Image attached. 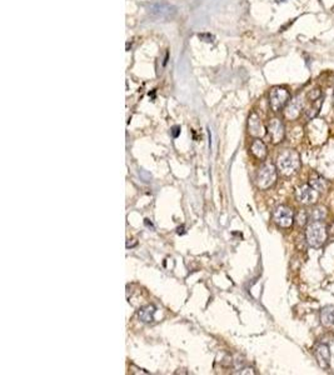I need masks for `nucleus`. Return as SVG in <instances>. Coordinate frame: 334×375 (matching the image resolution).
Returning <instances> with one entry per match:
<instances>
[{
  "mask_svg": "<svg viewBox=\"0 0 334 375\" xmlns=\"http://www.w3.org/2000/svg\"><path fill=\"white\" fill-rule=\"evenodd\" d=\"M238 374H255V372H254V369H253V368L246 367V368H243L241 372H238Z\"/></svg>",
  "mask_w": 334,
  "mask_h": 375,
  "instance_id": "obj_21",
  "label": "nucleus"
},
{
  "mask_svg": "<svg viewBox=\"0 0 334 375\" xmlns=\"http://www.w3.org/2000/svg\"><path fill=\"white\" fill-rule=\"evenodd\" d=\"M319 319L322 325L324 327H332L334 325V305H326L320 309Z\"/></svg>",
  "mask_w": 334,
  "mask_h": 375,
  "instance_id": "obj_15",
  "label": "nucleus"
},
{
  "mask_svg": "<svg viewBox=\"0 0 334 375\" xmlns=\"http://www.w3.org/2000/svg\"><path fill=\"white\" fill-rule=\"evenodd\" d=\"M154 314H156V307L154 305H147L139 310L138 316L143 323H152L154 320Z\"/></svg>",
  "mask_w": 334,
  "mask_h": 375,
  "instance_id": "obj_16",
  "label": "nucleus"
},
{
  "mask_svg": "<svg viewBox=\"0 0 334 375\" xmlns=\"http://www.w3.org/2000/svg\"><path fill=\"white\" fill-rule=\"evenodd\" d=\"M250 152H252L253 155L255 156L259 160H264L268 155V148H267L266 143L261 139H255L252 143V147H250Z\"/></svg>",
  "mask_w": 334,
  "mask_h": 375,
  "instance_id": "obj_13",
  "label": "nucleus"
},
{
  "mask_svg": "<svg viewBox=\"0 0 334 375\" xmlns=\"http://www.w3.org/2000/svg\"><path fill=\"white\" fill-rule=\"evenodd\" d=\"M306 108L303 95H297L289 100L287 107L284 108V115L289 120H297L300 115H303V110Z\"/></svg>",
  "mask_w": 334,
  "mask_h": 375,
  "instance_id": "obj_8",
  "label": "nucleus"
},
{
  "mask_svg": "<svg viewBox=\"0 0 334 375\" xmlns=\"http://www.w3.org/2000/svg\"><path fill=\"white\" fill-rule=\"evenodd\" d=\"M323 103H324V95L315 99V100H309V103L306 105V108H304L303 110V115L307 121L313 120L314 118H317L318 114L320 113Z\"/></svg>",
  "mask_w": 334,
  "mask_h": 375,
  "instance_id": "obj_12",
  "label": "nucleus"
},
{
  "mask_svg": "<svg viewBox=\"0 0 334 375\" xmlns=\"http://www.w3.org/2000/svg\"><path fill=\"white\" fill-rule=\"evenodd\" d=\"M248 132L255 139H261L266 135L267 128L264 127L261 116L258 115L257 113H252L249 115V119H248Z\"/></svg>",
  "mask_w": 334,
  "mask_h": 375,
  "instance_id": "obj_11",
  "label": "nucleus"
},
{
  "mask_svg": "<svg viewBox=\"0 0 334 375\" xmlns=\"http://www.w3.org/2000/svg\"><path fill=\"white\" fill-rule=\"evenodd\" d=\"M333 107H334V91H333Z\"/></svg>",
  "mask_w": 334,
  "mask_h": 375,
  "instance_id": "obj_23",
  "label": "nucleus"
},
{
  "mask_svg": "<svg viewBox=\"0 0 334 375\" xmlns=\"http://www.w3.org/2000/svg\"><path fill=\"white\" fill-rule=\"evenodd\" d=\"M302 161H300L299 153L294 149H287L279 154L277 159V168L284 176H290L295 174L300 169Z\"/></svg>",
  "mask_w": 334,
  "mask_h": 375,
  "instance_id": "obj_2",
  "label": "nucleus"
},
{
  "mask_svg": "<svg viewBox=\"0 0 334 375\" xmlns=\"http://www.w3.org/2000/svg\"><path fill=\"white\" fill-rule=\"evenodd\" d=\"M308 184H311L314 189H317L318 192H326L327 188H328V181L326 179L323 178L322 175L318 174L317 172H312L311 175H309V181Z\"/></svg>",
  "mask_w": 334,
  "mask_h": 375,
  "instance_id": "obj_14",
  "label": "nucleus"
},
{
  "mask_svg": "<svg viewBox=\"0 0 334 375\" xmlns=\"http://www.w3.org/2000/svg\"><path fill=\"white\" fill-rule=\"evenodd\" d=\"M267 133L270 136L273 144H281L286 138V127L279 118H273L267 125Z\"/></svg>",
  "mask_w": 334,
  "mask_h": 375,
  "instance_id": "obj_9",
  "label": "nucleus"
},
{
  "mask_svg": "<svg viewBox=\"0 0 334 375\" xmlns=\"http://www.w3.org/2000/svg\"><path fill=\"white\" fill-rule=\"evenodd\" d=\"M148 12H149L150 15H153L158 19L170 20L177 15V8L172 4L165 3V1H159V3L150 4Z\"/></svg>",
  "mask_w": 334,
  "mask_h": 375,
  "instance_id": "obj_6",
  "label": "nucleus"
},
{
  "mask_svg": "<svg viewBox=\"0 0 334 375\" xmlns=\"http://www.w3.org/2000/svg\"><path fill=\"white\" fill-rule=\"evenodd\" d=\"M290 100V93L283 87H274L269 91V105L274 113H279Z\"/></svg>",
  "mask_w": 334,
  "mask_h": 375,
  "instance_id": "obj_4",
  "label": "nucleus"
},
{
  "mask_svg": "<svg viewBox=\"0 0 334 375\" xmlns=\"http://www.w3.org/2000/svg\"><path fill=\"white\" fill-rule=\"evenodd\" d=\"M320 193L317 189H314L311 184H303L298 186L295 190V199L303 205H312L315 204L319 198Z\"/></svg>",
  "mask_w": 334,
  "mask_h": 375,
  "instance_id": "obj_7",
  "label": "nucleus"
},
{
  "mask_svg": "<svg viewBox=\"0 0 334 375\" xmlns=\"http://www.w3.org/2000/svg\"><path fill=\"white\" fill-rule=\"evenodd\" d=\"M198 38L201 42L205 43H213L215 40L214 35H212L210 33H201V34H198Z\"/></svg>",
  "mask_w": 334,
  "mask_h": 375,
  "instance_id": "obj_20",
  "label": "nucleus"
},
{
  "mask_svg": "<svg viewBox=\"0 0 334 375\" xmlns=\"http://www.w3.org/2000/svg\"><path fill=\"white\" fill-rule=\"evenodd\" d=\"M313 354H314L318 365L323 370L329 369V367H331V349H329L328 345L323 344V343L317 344L313 349Z\"/></svg>",
  "mask_w": 334,
  "mask_h": 375,
  "instance_id": "obj_10",
  "label": "nucleus"
},
{
  "mask_svg": "<svg viewBox=\"0 0 334 375\" xmlns=\"http://www.w3.org/2000/svg\"><path fill=\"white\" fill-rule=\"evenodd\" d=\"M278 179V168L272 163H266L263 167L259 168L257 173L255 183L257 186L262 190H267L272 188Z\"/></svg>",
  "mask_w": 334,
  "mask_h": 375,
  "instance_id": "obj_3",
  "label": "nucleus"
},
{
  "mask_svg": "<svg viewBox=\"0 0 334 375\" xmlns=\"http://www.w3.org/2000/svg\"><path fill=\"white\" fill-rule=\"evenodd\" d=\"M332 10H333V12H334V6H332Z\"/></svg>",
  "mask_w": 334,
  "mask_h": 375,
  "instance_id": "obj_24",
  "label": "nucleus"
},
{
  "mask_svg": "<svg viewBox=\"0 0 334 375\" xmlns=\"http://www.w3.org/2000/svg\"><path fill=\"white\" fill-rule=\"evenodd\" d=\"M309 213L307 210H300L298 214H295V221L299 226H304L309 223Z\"/></svg>",
  "mask_w": 334,
  "mask_h": 375,
  "instance_id": "obj_18",
  "label": "nucleus"
},
{
  "mask_svg": "<svg viewBox=\"0 0 334 375\" xmlns=\"http://www.w3.org/2000/svg\"><path fill=\"white\" fill-rule=\"evenodd\" d=\"M170 133H172L173 138H177V136L180 134V127H173L172 128V130H170Z\"/></svg>",
  "mask_w": 334,
  "mask_h": 375,
  "instance_id": "obj_22",
  "label": "nucleus"
},
{
  "mask_svg": "<svg viewBox=\"0 0 334 375\" xmlns=\"http://www.w3.org/2000/svg\"><path fill=\"white\" fill-rule=\"evenodd\" d=\"M322 95V90H320L319 88H315V89H312V90L309 91L308 95H307V99H308V100H315V99L320 98Z\"/></svg>",
  "mask_w": 334,
  "mask_h": 375,
  "instance_id": "obj_19",
  "label": "nucleus"
},
{
  "mask_svg": "<svg viewBox=\"0 0 334 375\" xmlns=\"http://www.w3.org/2000/svg\"><path fill=\"white\" fill-rule=\"evenodd\" d=\"M273 220L281 228H292L295 221V214L292 208L287 205H279L273 213Z\"/></svg>",
  "mask_w": 334,
  "mask_h": 375,
  "instance_id": "obj_5",
  "label": "nucleus"
},
{
  "mask_svg": "<svg viewBox=\"0 0 334 375\" xmlns=\"http://www.w3.org/2000/svg\"><path fill=\"white\" fill-rule=\"evenodd\" d=\"M309 213V219L311 220H324L328 215V210H327L326 206L323 205H315L308 210Z\"/></svg>",
  "mask_w": 334,
  "mask_h": 375,
  "instance_id": "obj_17",
  "label": "nucleus"
},
{
  "mask_svg": "<svg viewBox=\"0 0 334 375\" xmlns=\"http://www.w3.org/2000/svg\"><path fill=\"white\" fill-rule=\"evenodd\" d=\"M329 230L323 220H311L306 228V240L311 248L319 249L327 243Z\"/></svg>",
  "mask_w": 334,
  "mask_h": 375,
  "instance_id": "obj_1",
  "label": "nucleus"
}]
</instances>
